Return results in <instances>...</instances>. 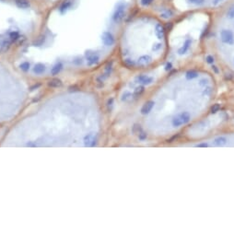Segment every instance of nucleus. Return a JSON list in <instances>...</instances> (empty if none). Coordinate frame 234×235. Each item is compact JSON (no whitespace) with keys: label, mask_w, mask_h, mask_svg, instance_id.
<instances>
[{"label":"nucleus","mask_w":234,"mask_h":235,"mask_svg":"<svg viewBox=\"0 0 234 235\" xmlns=\"http://www.w3.org/2000/svg\"><path fill=\"white\" fill-rule=\"evenodd\" d=\"M217 95L214 76L207 69L183 66L167 74L142 105L145 137L166 139L191 127L207 114Z\"/></svg>","instance_id":"nucleus-1"},{"label":"nucleus","mask_w":234,"mask_h":235,"mask_svg":"<svg viewBox=\"0 0 234 235\" xmlns=\"http://www.w3.org/2000/svg\"><path fill=\"white\" fill-rule=\"evenodd\" d=\"M137 50L123 60L128 68H157L169 58V24L157 11L139 15L134 23Z\"/></svg>","instance_id":"nucleus-2"},{"label":"nucleus","mask_w":234,"mask_h":235,"mask_svg":"<svg viewBox=\"0 0 234 235\" xmlns=\"http://www.w3.org/2000/svg\"><path fill=\"white\" fill-rule=\"evenodd\" d=\"M203 44L219 67L234 77V0L209 13Z\"/></svg>","instance_id":"nucleus-3"},{"label":"nucleus","mask_w":234,"mask_h":235,"mask_svg":"<svg viewBox=\"0 0 234 235\" xmlns=\"http://www.w3.org/2000/svg\"><path fill=\"white\" fill-rule=\"evenodd\" d=\"M169 9L175 13V18L190 12L211 13L230 0H166Z\"/></svg>","instance_id":"nucleus-4"},{"label":"nucleus","mask_w":234,"mask_h":235,"mask_svg":"<svg viewBox=\"0 0 234 235\" xmlns=\"http://www.w3.org/2000/svg\"><path fill=\"white\" fill-rule=\"evenodd\" d=\"M102 43L104 46L106 47H111L114 44V42H115V39H114V36L113 35L112 32H104L102 35Z\"/></svg>","instance_id":"nucleus-5"},{"label":"nucleus","mask_w":234,"mask_h":235,"mask_svg":"<svg viewBox=\"0 0 234 235\" xmlns=\"http://www.w3.org/2000/svg\"><path fill=\"white\" fill-rule=\"evenodd\" d=\"M86 58L88 64L90 66H93V65H96L99 60H100V55L97 52L94 51H87L86 52Z\"/></svg>","instance_id":"nucleus-6"},{"label":"nucleus","mask_w":234,"mask_h":235,"mask_svg":"<svg viewBox=\"0 0 234 235\" xmlns=\"http://www.w3.org/2000/svg\"><path fill=\"white\" fill-rule=\"evenodd\" d=\"M97 142V136L93 133L88 134L84 137V145L86 147H93L96 145Z\"/></svg>","instance_id":"nucleus-7"},{"label":"nucleus","mask_w":234,"mask_h":235,"mask_svg":"<svg viewBox=\"0 0 234 235\" xmlns=\"http://www.w3.org/2000/svg\"><path fill=\"white\" fill-rule=\"evenodd\" d=\"M62 69H63V64L61 62H57L55 65V66L52 67V69H51V75H53V76L58 75V74L61 72Z\"/></svg>","instance_id":"nucleus-8"},{"label":"nucleus","mask_w":234,"mask_h":235,"mask_svg":"<svg viewBox=\"0 0 234 235\" xmlns=\"http://www.w3.org/2000/svg\"><path fill=\"white\" fill-rule=\"evenodd\" d=\"M45 69H46V67H45V66L43 64H42V63H38V64H36L34 66V67H33V72L36 74V75H41V74H43L44 71H45Z\"/></svg>","instance_id":"nucleus-9"},{"label":"nucleus","mask_w":234,"mask_h":235,"mask_svg":"<svg viewBox=\"0 0 234 235\" xmlns=\"http://www.w3.org/2000/svg\"><path fill=\"white\" fill-rule=\"evenodd\" d=\"M48 86L51 88H61L63 85V82L59 79H52L48 81Z\"/></svg>","instance_id":"nucleus-10"},{"label":"nucleus","mask_w":234,"mask_h":235,"mask_svg":"<svg viewBox=\"0 0 234 235\" xmlns=\"http://www.w3.org/2000/svg\"><path fill=\"white\" fill-rule=\"evenodd\" d=\"M15 3L20 8H28L30 7V2L29 0H15Z\"/></svg>","instance_id":"nucleus-11"},{"label":"nucleus","mask_w":234,"mask_h":235,"mask_svg":"<svg viewBox=\"0 0 234 235\" xmlns=\"http://www.w3.org/2000/svg\"><path fill=\"white\" fill-rule=\"evenodd\" d=\"M70 6H71V1H70V0H65L60 7V11L61 12H64V11H66L67 9L69 8Z\"/></svg>","instance_id":"nucleus-12"},{"label":"nucleus","mask_w":234,"mask_h":235,"mask_svg":"<svg viewBox=\"0 0 234 235\" xmlns=\"http://www.w3.org/2000/svg\"><path fill=\"white\" fill-rule=\"evenodd\" d=\"M8 47H9L8 41H3V42L0 43V53L7 51L8 49Z\"/></svg>","instance_id":"nucleus-13"},{"label":"nucleus","mask_w":234,"mask_h":235,"mask_svg":"<svg viewBox=\"0 0 234 235\" xmlns=\"http://www.w3.org/2000/svg\"><path fill=\"white\" fill-rule=\"evenodd\" d=\"M20 68L22 70V71H24V72H27L29 69H30V63L29 62H23L20 64Z\"/></svg>","instance_id":"nucleus-14"},{"label":"nucleus","mask_w":234,"mask_h":235,"mask_svg":"<svg viewBox=\"0 0 234 235\" xmlns=\"http://www.w3.org/2000/svg\"><path fill=\"white\" fill-rule=\"evenodd\" d=\"M9 37H10V39L12 40V41H16V40H18V39L20 38V35H19V33H18L17 32H11L9 34Z\"/></svg>","instance_id":"nucleus-15"},{"label":"nucleus","mask_w":234,"mask_h":235,"mask_svg":"<svg viewBox=\"0 0 234 235\" xmlns=\"http://www.w3.org/2000/svg\"><path fill=\"white\" fill-rule=\"evenodd\" d=\"M73 62H74V64H76V65H81V64L83 63V61H82V58H79V57L76 58L75 60H73Z\"/></svg>","instance_id":"nucleus-16"},{"label":"nucleus","mask_w":234,"mask_h":235,"mask_svg":"<svg viewBox=\"0 0 234 235\" xmlns=\"http://www.w3.org/2000/svg\"><path fill=\"white\" fill-rule=\"evenodd\" d=\"M40 86H41V84H38V85H34L33 87H32V88H31V90H34L35 89H38V88H39Z\"/></svg>","instance_id":"nucleus-17"}]
</instances>
